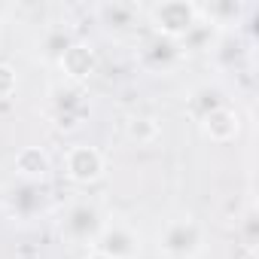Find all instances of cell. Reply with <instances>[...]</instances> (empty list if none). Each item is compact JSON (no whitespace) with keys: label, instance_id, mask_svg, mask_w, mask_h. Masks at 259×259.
Listing matches in <instances>:
<instances>
[{"label":"cell","instance_id":"cell-2","mask_svg":"<svg viewBox=\"0 0 259 259\" xmlns=\"http://www.w3.org/2000/svg\"><path fill=\"white\" fill-rule=\"evenodd\" d=\"M150 25L153 34L168 37V40H180L192 31V25L201 19L198 4H189V0H162V4L150 7Z\"/></svg>","mask_w":259,"mask_h":259},{"label":"cell","instance_id":"cell-19","mask_svg":"<svg viewBox=\"0 0 259 259\" xmlns=\"http://www.w3.org/2000/svg\"><path fill=\"white\" fill-rule=\"evenodd\" d=\"M89 259H107V256H101V253H95V250H92V253H89Z\"/></svg>","mask_w":259,"mask_h":259},{"label":"cell","instance_id":"cell-13","mask_svg":"<svg viewBox=\"0 0 259 259\" xmlns=\"http://www.w3.org/2000/svg\"><path fill=\"white\" fill-rule=\"evenodd\" d=\"M76 40H73V34L64 28V25H52V28H46L43 31V37H40V55L46 58V61H61V55L73 46Z\"/></svg>","mask_w":259,"mask_h":259},{"label":"cell","instance_id":"cell-11","mask_svg":"<svg viewBox=\"0 0 259 259\" xmlns=\"http://www.w3.org/2000/svg\"><path fill=\"white\" fill-rule=\"evenodd\" d=\"M220 107H226V92H223L220 85H210V82L192 89L189 98H186V113H189L195 122H201L204 116H210V113L220 110Z\"/></svg>","mask_w":259,"mask_h":259},{"label":"cell","instance_id":"cell-17","mask_svg":"<svg viewBox=\"0 0 259 259\" xmlns=\"http://www.w3.org/2000/svg\"><path fill=\"white\" fill-rule=\"evenodd\" d=\"M16 85H19V79H16V70H13L10 64H4V61H0V98H10V95L16 92Z\"/></svg>","mask_w":259,"mask_h":259},{"label":"cell","instance_id":"cell-8","mask_svg":"<svg viewBox=\"0 0 259 259\" xmlns=\"http://www.w3.org/2000/svg\"><path fill=\"white\" fill-rule=\"evenodd\" d=\"M180 58H183V52H180V43H177V40L150 34V37L141 43V64H144L147 70H153V73H168Z\"/></svg>","mask_w":259,"mask_h":259},{"label":"cell","instance_id":"cell-1","mask_svg":"<svg viewBox=\"0 0 259 259\" xmlns=\"http://www.w3.org/2000/svg\"><path fill=\"white\" fill-rule=\"evenodd\" d=\"M207 244V229L192 213L171 217L159 232V253L165 259H198Z\"/></svg>","mask_w":259,"mask_h":259},{"label":"cell","instance_id":"cell-12","mask_svg":"<svg viewBox=\"0 0 259 259\" xmlns=\"http://www.w3.org/2000/svg\"><path fill=\"white\" fill-rule=\"evenodd\" d=\"M49 168H52V162L40 147H25L16 156V171L22 180H43L49 174Z\"/></svg>","mask_w":259,"mask_h":259},{"label":"cell","instance_id":"cell-18","mask_svg":"<svg viewBox=\"0 0 259 259\" xmlns=\"http://www.w3.org/2000/svg\"><path fill=\"white\" fill-rule=\"evenodd\" d=\"M7 13H10V7H7V4H0V19H4Z\"/></svg>","mask_w":259,"mask_h":259},{"label":"cell","instance_id":"cell-14","mask_svg":"<svg viewBox=\"0 0 259 259\" xmlns=\"http://www.w3.org/2000/svg\"><path fill=\"white\" fill-rule=\"evenodd\" d=\"M98 16L107 28H132L138 19V7L135 4H122V0H113V4H101Z\"/></svg>","mask_w":259,"mask_h":259},{"label":"cell","instance_id":"cell-6","mask_svg":"<svg viewBox=\"0 0 259 259\" xmlns=\"http://www.w3.org/2000/svg\"><path fill=\"white\" fill-rule=\"evenodd\" d=\"M49 110H52V116L58 119L61 128L79 125V119H82V113H85V95H82V89L73 85V82L55 85V89L49 92Z\"/></svg>","mask_w":259,"mask_h":259},{"label":"cell","instance_id":"cell-3","mask_svg":"<svg viewBox=\"0 0 259 259\" xmlns=\"http://www.w3.org/2000/svg\"><path fill=\"white\" fill-rule=\"evenodd\" d=\"M107 217L104 210L89 201V198H79L73 201L67 210H64V220H61V235L70 241V244H95V238L101 235Z\"/></svg>","mask_w":259,"mask_h":259},{"label":"cell","instance_id":"cell-10","mask_svg":"<svg viewBox=\"0 0 259 259\" xmlns=\"http://www.w3.org/2000/svg\"><path fill=\"white\" fill-rule=\"evenodd\" d=\"M198 125H201V135H204L207 141H213V144H226V141H232V138L238 135L241 119H238V113L226 104V107L213 110L210 116H204Z\"/></svg>","mask_w":259,"mask_h":259},{"label":"cell","instance_id":"cell-15","mask_svg":"<svg viewBox=\"0 0 259 259\" xmlns=\"http://www.w3.org/2000/svg\"><path fill=\"white\" fill-rule=\"evenodd\" d=\"M213 40H217V28H213L207 19H198V22L192 25V31H189L186 37H180L177 43H180V52L186 55V52H201V49H210V46H213Z\"/></svg>","mask_w":259,"mask_h":259},{"label":"cell","instance_id":"cell-5","mask_svg":"<svg viewBox=\"0 0 259 259\" xmlns=\"http://www.w3.org/2000/svg\"><path fill=\"white\" fill-rule=\"evenodd\" d=\"M95 253L107 259H138L141 253V235L128 226V223H104L101 235L92 244Z\"/></svg>","mask_w":259,"mask_h":259},{"label":"cell","instance_id":"cell-4","mask_svg":"<svg viewBox=\"0 0 259 259\" xmlns=\"http://www.w3.org/2000/svg\"><path fill=\"white\" fill-rule=\"evenodd\" d=\"M4 204H7V213H10L13 220L31 223V220H37V217L46 210L49 192H46V186H43L40 180H22V183H16V186L7 192Z\"/></svg>","mask_w":259,"mask_h":259},{"label":"cell","instance_id":"cell-9","mask_svg":"<svg viewBox=\"0 0 259 259\" xmlns=\"http://www.w3.org/2000/svg\"><path fill=\"white\" fill-rule=\"evenodd\" d=\"M58 67L64 70V76H67L73 85H82V82L95 73V67H98L95 49H92V46H85V43H73V46L61 55Z\"/></svg>","mask_w":259,"mask_h":259},{"label":"cell","instance_id":"cell-16","mask_svg":"<svg viewBox=\"0 0 259 259\" xmlns=\"http://www.w3.org/2000/svg\"><path fill=\"white\" fill-rule=\"evenodd\" d=\"M128 138L138 144H153L159 138V122L153 116H135L128 122Z\"/></svg>","mask_w":259,"mask_h":259},{"label":"cell","instance_id":"cell-7","mask_svg":"<svg viewBox=\"0 0 259 259\" xmlns=\"http://www.w3.org/2000/svg\"><path fill=\"white\" fill-rule=\"evenodd\" d=\"M64 171L73 183H95L104 174V156L89 144H76L64 156Z\"/></svg>","mask_w":259,"mask_h":259}]
</instances>
